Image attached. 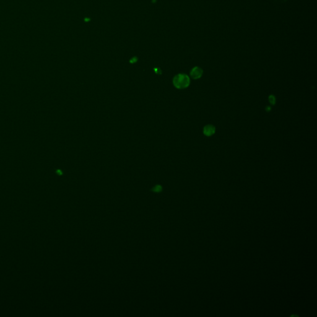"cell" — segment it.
Wrapping results in <instances>:
<instances>
[{"instance_id": "obj_1", "label": "cell", "mask_w": 317, "mask_h": 317, "mask_svg": "<svg viewBox=\"0 0 317 317\" xmlns=\"http://www.w3.org/2000/svg\"><path fill=\"white\" fill-rule=\"evenodd\" d=\"M190 83V77L185 74H179L174 79V84L177 88L185 89L189 86Z\"/></svg>"}, {"instance_id": "obj_2", "label": "cell", "mask_w": 317, "mask_h": 317, "mask_svg": "<svg viewBox=\"0 0 317 317\" xmlns=\"http://www.w3.org/2000/svg\"><path fill=\"white\" fill-rule=\"evenodd\" d=\"M203 74V70L198 66L194 67L190 72L191 77L194 79H198L201 77Z\"/></svg>"}, {"instance_id": "obj_3", "label": "cell", "mask_w": 317, "mask_h": 317, "mask_svg": "<svg viewBox=\"0 0 317 317\" xmlns=\"http://www.w3.org/2000/svg\"><path fill=\"white\" fill-rule=\"evenodd\" d=\"M216 128L212 125H207L203 128V133L206 136H211L214 134Z\"/></svg>"}, {"instance_id": "obj_4", "label": "cell", "mask_w": 317, "mask_h": 317, "mask_svg": "<svg viewBox=\"0 0 317 317\" xmlns=\"http://www.w3.org/2000/svg\"><path fill=\"white\" fill-rule=\"evenodd\" d=\"M268 100L271 105H274L276 102V98L274 95H270L268 97Z\"/></svg>"}, {"instance_id": "obj_5", "label": "cell", "mask_w": 317, "mask_h": 317, "mask_svg": "<svg viewBox=\"0 0 317 317\" xmlns=\"http://www.w3.org/2000/svg\"><path fill=\"white\" fill-rule=\"evenodd\" d=\"M151 191L154 192V193H161V192L162 191V186L158 185H156L154 187H153L151 189Z\"/></svg>"}, {"instance_id": "obj_6", "label": "cell", "mask_w": 317, "mask_h": 317, "mask_svg": "<svg viewBox=\"0 0 317 317\" xmlns=\"http://www.w3.org/2000/svg\"><path fill=\"white\" fill-rule=\"evenodd\" d=\"M266 109V112H269L271 110V107L270 106H267V107H266V109Z\"/></svg>"}]
</instances>
